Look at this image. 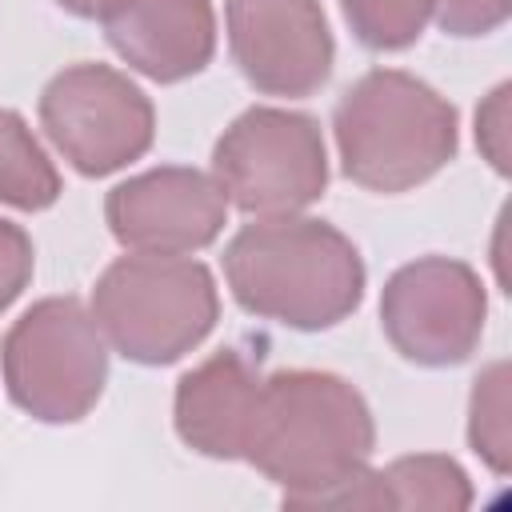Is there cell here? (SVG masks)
I'll return each mask as SVG.
<instances>
[{
  "instance_id": "6da1fadb",
  "label": "cell",
  "mask_w": 512,
  "mask_h": 512,
  "mask_svg": "<svg viewBox=\"0 0 512 512\" xmlns=\"http://www.w3.org/2000/svg\"><path fill=\"white\" fill-rule=\"evenodd\" d=\"M372 448L376 420L352 380L320 368L260 376L244 460L284 492V508L360 472Z\"/></svg>"
},
{
  "instance_id": "7a4b0ae2",
  "label": "cell",
  "mask_w": 512,
  "mask_h": 512,
  "mask_svg": "<svg viewBox=\"0 0 512 512\" xmlns=\"http://www.w3.org/2000/svg\"><path fill=\"white\" fill-rule=\"evenodd\" d=\"M232 300L272 324L324 332L348 320L364 300V256L328 220L256 216L224 248Z\"/></svg>"
},
{
  "instance_id": "3957f363",
  "label": "cell",
  "mask_w": 512,
  "mask_h": 512,
  "mask_svg": "<svg viewBox=\"0 0 512 512\" xmlns=\"http://www.w3.org/2000/svg\"><path fill=\"white\" fill-rule=\"evenodd\" d=\"M340 172L380 196L432 180L460 148L448 96L400 68H372L344 88L332 112Z\"/></svg>"
},
{
  "instance_id": "277c9868",
  "label": "cell",
  "mask_w": 512,
  "mask_h": 512,
  "mask_svg": "<svg viewBox=\"0 0 512 512\" xmlns=\"http://www.w3.org/2000/svg\"><path fill=\"white\" fill-rule=\"evenodd\" d=\"M88 308L112 352L160 368L208 340L220 320V292L208 264L192 256L128 252L100 272Z\"/></svg>"
},
{
  "instance_id": "5b68a950",
  "label": "cell",
  "mask_w": 512,
  "mask_h": 512,
  "mask_svg": "<svg viewBox=\"0 0 512 512\" xmlns=\"http://www.w3.org/2000/svg\"><path fill=\"white\" fill-rule=\"evenodd\" d=\"M8 400L40 424L84 420L108 384V340L76 296H44L0 340Z\"/></svg>"
},
{
  "instance_id": "8992f818",
  "label": "cell",
  "mask_w": 512,
  "mask_h": 512,
  "mask_svg": "<svg viewBox=\"0 0 512 512\" xmlns=\"http://www.w3.org/2000/svg\"><path fill=\"white\" fill-rule=\"evenodd\" d=\"M212 176L244 216L304 212L328 188L324 132L308 112L256 104L220 132Z\"/></svg>"
},
{
  "instance_id": "52a82bcc",
  "label": "cell",
  "mask_w": 512,
  "mask_h": 512,
  "mask_svg": "<svg viewBox=\"0 0 512 512\" xmlns=\"http://www.w3.org/2000/svg\"><path fill=\"white\" fill-rule=\"evenodd\" d=\"M40 128L80 176H112L152 148L156 108L128 72L80 60L44 84Z\"/></svg>"
},
{
  "instance_id": "ba28073f",
  "label": "cell",
  "mask_w": 512,
  "mask_h": 512,
  "mask_svg": "<svg viewBox=\"0 0 512 512\" xmlns=\"http://www.w3.org/2000/svg\"><path fill=\"white\" fill-rule=\"evenodd\" d=\"M488 292L472 264L452 256H416L400 264L380 292V328L388 344L420 368L464 364L484 336Z\"/></svg>"
},
{
  "instance_id": "9c48e42d",
  "label": "cell",
  "mask_w": 512,
  "mask_h": 512,
  "mask_svg": "<svg viewBox=\"0 0 512 512\" xmlns=\"http://www.w3.org/2000/svg\"><path fill=\"white\" fill-rule=\"evenodd\" d=\"M228 52L264 96H312L328 84L336 44L320 0H228Z\"/></svg>"
},
{
  "instance_id": "30bf717a",
  "label": "cell",
  "mask_w": 512,
  "mask_h": 512,
  "mask_svg": "<svg viewBox=\"0 0 512 512\" xmlns=\"http://www.w3.org/2000/svg\"><path fill=\"white\" fill-rule=\"evenodd\" d=\"M108 232L124 252L192 256L228 224V196L212 172L160 164L120 180L104 200Z\"/></svg>"
},
{
  "instance_id": "8fae6325",
  "label": "cell",
  "mask_w": 512,
  "mask_h": 512,
  "mask_svg": "<svg viewBox=\"0 0 512 512\" xmlns=\"http://www.w3.org/2000/svg\"><path fill=\"white\" fill-rule=\"evenodd\" d=\"M96 20L112 52L156 84H180L216 56V12L208 0H104Z\"/></svg>"
},
{
  "instance_id": "7c38bea8",
  "label": "cell",
  "mask_w": 512,
  "mask_h": 512,
  "mask_svg": "<svg viewBox=\"0 0 512 512\" xmlns=\"http://www.w3.org/2000/svg\"><path fill=\"white\" fill-rule=\"evenodd\" d=\"M260 392V368L240 348H220L176 380V436L208 460H244Z\"/></svg>"
},
{
  "instance_id": "4fadbf2b",
  "label": "cell",
  "mask_w": 512,
  "mask_h": 512,
  "mask_svg": "<svg viewBox=\"0 0 512 512\" xmlns=\"http://www.w3.org/2000/svg\"><path fill=\"white\" fill-rule=\"evenodd\" d=\"M60 172L28 120L0 108V204L16 212H44L60 200Z\"/></svg>"
},
{
  "instance_id": "5bb4252c",
  "label": "cell",
  "mask_w": 512,
  "mask_h": 512,
  "mask_svg": "<svg viewBox=\"0 0 512 512\" xmlns=\"http://www.w3.org/2000/svg\"><path fill=\"white\" fill-rule=\"evenodd\" d=\"M384 492L392 508H436V512H460L472 504V480L468 472L444 456V452H412L396 456L380 468Z\"/></svg>"
},
{
  "instance_id": "9a60e30c",
  "label": "cell",
  "mask_w": 512,
  "mask_h": 512,
  "mask_svg": "<svg viewBox=\"0 0 512 512\" xmlns=\"http://www.w3.org/2000/svg\"><path fill=\"white\" fill-rule=\"evenodd\" d=\"M508 360H492L476 372L472 396H468V444L472 452L496 472L508 476L512 468V408H508Z\"/></svg>"
},
{
  "instance_id": "2e32d148",
  "label": "cell",
  "mask_w": 512,
  "mask_h": 512,
  "mask_svg": "<svg viewBox=\"0 0 512 512\" xmlns=\"http://www.w3.org/2000/svg\"><path fill=\"white\" fill-rule=\"evenodd\" d=\"M340 12L364 48L400 52L428 28L432 0H340Z\"/></svg>"
},
{
  "instance_id": "e0dca14e",
  "label": "cell",
  "mask_w": 512,
  "mask_h": 512,
  "mask_svg": "<svg viewBox=\"0 0 512 512\" xmlns=\"http://www.w3.org/2000/svg\"><path fill=\"white\" fill-rule=\"evenodd\" d=\"M512 16V0H432V20L440 32L472 40L496 32Z\"/></svg>"
},
{
  "instance_id": "ac0fdd59",
  "label": "cell",
  "mask_w": 512,
  "mask_h": 512,
  "mask_svg": "<svg viewBox=\"0 0 512 512\" xmlns=\"http://www.w3.org/2000/svg\"><path fill=\"white\" fill-rule=\"evenodd\" d=\"M32 268H36V248L32 236L12 224L0 220V316L20 300V292L32 284Z\"/></svg>"
},
{
  "instance_id": "d6986e66",
  "label": "cell",
  "mask_w": 512,
  "mask_h": 512,
  "mask_svg": "<svg viewBox=\"0 0 512 512\" xmlns=\"http://www.w3.org/2000/svg\"><path fill=\"white\" fill-rule=\"evenodd\" d=\"M508 96L512 84H496L476 108V148L496 176H508Z\"/></svg>"
},
{
  "instance_id": "ffe728a7",
  "label": "cell",
  "mask_w": 512,
  "mask_h": 512,
  "mask_svg": "<svg viewBox=\"0 0 512 512\" xmlns=\"http://www.w3.org/2000/svg\"><path fill=\"white\" fill-rule=\"evenodd\" d=\"M56 8H64L68 16H80V20H92V16H100V4L104 0H52Z\"/></svg>"
}]
</instances>
